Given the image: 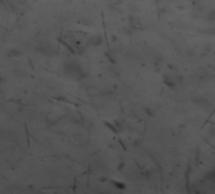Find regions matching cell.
<instances>
[{"label": "cell", "mask_w": 215, "mask_h": 194, "mask_svg": "<svg viewBox=\"0 0 215 194\" xmlns=\"http://www.w3.org/2000/svg\"><path fill=\"white\" fill-rule=\"evenodd\" d=\"M22 54V51L19 48H14V49H9L8 51V55L9 57H19Z\"/></svg>", "instance_id": "6da1fadb"}]
</instances>
